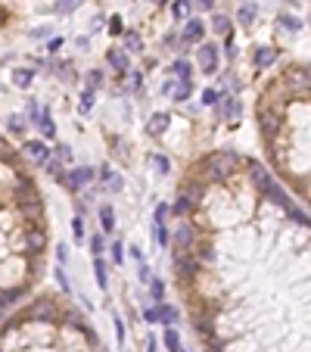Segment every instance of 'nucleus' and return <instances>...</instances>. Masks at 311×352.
Segmentation results:
<instances>
[{"label":"nucleus","mask_w":311,"mask_h":352,"mask_svg":"<svg viewBox=\"0 0 311 352\" xmlns=\"http://www.w3.org/2000/svg\"><path fill=\"white\" fill-rule=\"evenodd\" d=\"M168 268L203 352H311V215L258 159L215 147L174 184Z\"/></svg>","instance_id":"obj_1"},{"label":"nucleus","mask_w":311,"mask_h":352,"mask_svg":"<svg viewBox=\"0 0 311 352\" xmlns=\"http://www.w3.org/2000/svg\"><path fill=\"white\" fill-rule=\"evenodd\" d=\"M50 262V209L22 150L0 134V318L37 293Z\"/></svg>","instance_id":"obj_2"},{"label":"nucleus","mask_w":311,"mask_h":352,"mask_svg":"<svg viewBox=\"0 0 311 352\" xmlns=\"http://www.w3.org/2000/svg\"><path fill=\"white\" fill-rule=\"evenodd\" d=\"M252 115L264 169L311 209V63L286 59L271 69L258 85Z\"/></svg>","instance_id":"obj_3"},{"label":"nucleus","mask_w":311,"mask_h":352,"mask_svg":"<svg viewBox=\"0 0 311 352\" xmlns=\"http://www.w3.org/2000/svg\"><path fill=\"white\" fill-rule=\"evenodd\" d=\"M0 352H106V346L65 293L44 290L0 318Z\"/></svg>","instance_id":"obj_4"},{"label":"nucleus","mask_w":311,"mask_h":352,"mask_svg":"<svg viewBox=\"0 0 311 352\" xmlns=\"http://www.w3.org/2000/svg\"><path fill=\"white\" fill-rule=\"evenodd\" d=\"M193 66H196L199 75L206 78H215L221 72V47L215 41H203L196 44V56H193Z\"/></svg>","instance_id":"obj_5"},{"label":"nucleus","mask_w":311,"mask_h":352,"mask_svg":"<svg viewBox=\"0 0 311 352\" xmlns=\"http://www.w3.org/2000/svg\"><path fill=\"white\" fill-rule=\"evenodd\" d=\"M149 227H152L156 246H159V250H168V243H171V209H168V203H159V206L152 209Z\"/></svg>","instance_id":"obj_6"},{"label":"nucleus","mask_w":311,"mask_h":352,"mask_svg":"<svg viewBox=\"0 0 311 352\" xmlns=\"http://www.w3.org/2000/svg\"><path fill=\"white\" fill-rule=\"evenodd\" d=\"M97 181V169H91V165H72V169H65V190L72 193V197H78L84 187H91Z\"/></svg>","instance_id":"obj_7"},{"label":"nucleus","mask_w":311,"mask_h":352,"mask_svg":"<svg viewBox=\"0 0 311 352\" xmlns=\"http://www.w3.org/2000/svg\"><path fill=\"white\" fill-rule=\"evenodd\" d=\"M19 150H22V156L28 159V165H44L50 156H53V150H50V143H47L44 137H22Z\"/></svg>","instance_id":"obj_8"},{"label":"nucleus","mask_w":311,"mask_h":352,"mask_svg":"<svg viewBox=\"0 0 311 352\" xmlns=\"http://www.w3.org/2000/svg\"><path fill=\"white\" fill-rule=\"evenodd\" d=\"M215 109V115H218V119L224 122V125H237L240 122V115H243V103H240V97L237 94H221V100L212 106Z\"/></svg>","instance_id":"obj_9"},{"label":"nucleus","mask_w":311,"mask_h":352,"mask_svg":"<svg viewBox=\"0 0 311 352\" xmlns=\"http://www.w3.org/2000/svg\"><path fill=\"white\" fill-rule=\"evenodd\" d=\"M206 31H209V22H203L199 16H187L184 25H181V44L187 47H196L206 41Z\"/></svg>","instance_id":"obj_10"},{"label":"nucleus","mask_w":311,"mask_h":352,"mask_svg":"<svg viewBox=\"0 0 311 352\" xmlns=\"http://www.w3.org/2000/svg\"><path fill=\"white\" fill-rule=\"evenodd\" d=\"M106 66L115 72V78H119V81H125L128 72H131V53H128L122 44H112V47L106 50Z\"/></svg>","instance_id":"obj_11"},{"label":"nucleus","mask_w":311,"mask_h":352,"mask_svg":"<svg viewBox=\"0 0 311 352\" xmlns=\"http://www.w3.org/2000/svg\"><path fill=\"white\" fill-rule=\"evenodd\" d=\"M277 59H280V50H277V47H255V50H252V69H255V75L274 69Z\"/></svg>","instance_id":"obj_12"},{"label":"nucleus","mask_w":311,"mask_h":352,"mask_svg":"<svg viewBox=\"0 0 311 352\" xmlns=\"http://www.w3.org/2000/svg\"><path fill=\"white\" fill-rule=\"evenodd\" d=\"M168 125H171V112H168V109H156L149 119H146L143 131H146V137H162V134L168 131Z\"/></svg>","instance_id":"obj_13"},{"label":"nucleus","mask_w":311,"mask_h":352,"mask_svg":"<svg viewBox=\"0 0 311 352\" xmlns=\"http://www.w3.org/2000/svg\"><path fill=\"white\" fill-rule=\"evenodd\" d=\"M47 69H50V75H56L59 81H78V72H75V66H72V59H59V56H47V63H44Z\"/></svg>","instance_id":"obj_14"},{"label":"nucleus","mask_w":311,"mask_h":352,"mask_svg":"<svg viewBox=\"0 0 311 352\" xmlns=\"http://www.w3.org/2000/svg\"><path fill=\"white\" fill-rule=\"evenodd\" d=\"M168 75L177 78V81H193V75H196V66H193L187 56H174L171 66H168Z\"/></svg>","instance_id":"obj_15"},{"label":"nucleus","mask_w":311,"mask_h":352,"mask_svg":"<svg viewBox=\"0 0 311 352\" xmlns=\"http://www.w3.org/2000/svg\"><path fill=\"white\" fill-rule=\"evenodd\" d=\"M34 128L41 131V137H44V140H56V119H53L50 106H41V115H37Z\"/></svg>","instance_id":"obj_16"},{"label":"nucleus","mask_w":311,"mask_h":352,"mask_svg":"<svg viewBox=\"0 0 311 352\" xmlns=\"http://www.w3.org/2000/svg\"><path fill=\"white\" fill-rule=\"evenodd\" d=\"M209 31L218 34L221 41H227V37H233V19L224 16V13H212V19H209Z\"/></svg>","instance_id":"obj_17"},{"label":"nucleus","mask_w":311,"mask_h":352,"mask_svg":"<svg viewBox=\"0 0 311 352\" xmlns=\"http://www.w3.org/2000/svg\"><path fill=\"white\" fill-rule=\"evenodd\" d=\"M146 165L152 169V175H159V178H168L171 169H174L165 153H146Z\"/></svg>","instance_id":"obj_18"},{"label":"nucleus","mask_w":311,"mask_h":352,"mask_svg":"<svg viewBox=\"0 0 311 352\" xmlns=\"http://www.w3.org/2000/svg\"><path fill=\"white\" fill-rule=\"evenodd\" d=\"M193 91H196V85L193 81H177V78H171V88H168V97L174 103H187L193 97Z\"/></svg>","instance_id":"obj_19"},{"label":"nucleus","mask_w":311,"mask_h":352,"mask_svg":"<svg viewBox=\"0 0 311 352\" xmlns=\"http://www.w3.org/2000/svg\"><path fill=\"white\" fill-rule=\"evenodd\" d=\"M119 41H122V47H125L128 53H137V56H140V53L146 50V47H143V34H140L137 28H125V34L119 37Z\"/></svg>","instance_id":"obj_20"},{"label":"nucleus","mask_w":311,"mask_h":352,"mask_svg":"<svg viewBox=\"0 0 311 352\" xmlns=\"http://www.w3.org/2000/svg\"><path fill=\"white\" fill-rule=\"evenodd\" d=\"M215 78H218V85H221L218 88L221 94H240L243 91V81L237 78V72H218Z\"/></svg>","instance_id":"obj_21"},{"label":"nucleus","mask_w":311,"mask_h":352,"mask_svg":"<svg viewBox=\"0 0 311 352\" xmlns=\"http://www.w3.org/2000/svg\"><path fill=\"white\" fill-rule=\"evenodd\" d=\"M34 75H37L34 69H28V66H16V69H13V75H10V81H13L19 91H28V88L34 85Z\"/></svg>","instance_id":"obj_22"},{"label":"nucleus","mask_w":311,"mask_h":352,"mask_svg":"<svg viewBox=\"0 0 311 352\" xmlns=\"http://www.w3.org/2000/svg\"><path fill=\"white\" fill-rule=\"evenodd\" d=\"M97 218H100V231L109 237V234L115 231V209H112V203H100L97 206Z\"/></svg>","instance_id":"obj_23"},{"label":"nucleus","mask_w":311,"mask_h":352,"mask_svg":"<svg viewBox=\"0 0 311 352\" xmlns=\"http://www.w3.org/2000/svg\"><path fill=\"white\" fill-rule=\"evenodd\" d=\"M41 169H44V175H47V178H53L59 187L65 184V162H62V159H56V156H50V159H47Z\"/></svg>","instance_id":"obj_24"},{"label":"nucleus","mask_w":311,"mask_h":352,"mask_svg":"<svg viewBox=\"0 0 311 352\" xmlns=\"http://www.w3.org/2000/svg\"><path fill=\"white\" fill-rule=\"evenodd\" d=\"M25 128H28L25 112H13V115H7V134H13V137H25Z\"/></svg>","instance_id":"obj_25"},{"label":"nucleus","mask_w":311,"mask_h":352,"mask_svg":"<svg viewBox=\"0 0 311 352\" xmlns=\"http://www.w3.org/2000/svg\"><path fill=\"white\" fill-rule=\"evenodd\" d=\"M94 281L100 290H109V265L103 256H94Z\"/></svg>","instance_id":"obj_26"},{"label":"nucleus","mask_w":311,"mask_h":352,"mask_svg":"<svg viewBox=\"0 0 311 352\" xmlns=\"http://www.w3.org/2000/svg\"><path fill=\"white\" fill-rule=\"evenodd\" d=\"M255 16H258V7L255 4H240V10H237V25H243L246 31L255 25Z\"/></svg>","instance_id":"obj_27"},{"label":"nucleus","mask_w":311,"mask_h":352,"mask_svg":"<svg viewBox=\"0 0 311 352\" xmlns=\"http://www.w3.org/2000/svg\"><path fill=\"white\" fill-rule=\"evenodd\" d=\"M162 346H165L168 352H184V343H181L177 327H162Z\"/></svg>","instance_id":"obj_28"},{"label":"nucleus","mask_w":311,"mask_h":352,"mask_svg":"<svg viewBox=\"0 0 311 352\" xmlns=\"http://www.w3.org/2000/svg\"><path fill=\"white\" fill-rule=\"evenodd\" d=\"M84 88H91V91L100 94V88H106V72L103 69H87L84 72Z\"/></svg>","instance_id":"obj_29"},{"label":"nucleus","mask_w":311,"mask_h":352,"mask_svg":"<svg viewBox=\"0 0 311 352\" xmlns=\"http://www.w3.org/2000/svg\"><path fill=\"white\" fill-rule=\"evenodd\" d=\"M168 10H171V19L174 22H184L190 16V10H193V0H171Z\"/></svg>","instance_id":"obj_30"},{"label":"nucleus","mask_w":311,"mask_h":352,"mask_svg":"<svg viewBox=\"0 0 311 352\" xmlns=\"http://www.w3.org/2000/svg\"><path fill=\"white\" fill-rule=\"evenodd\" d=\"M146 290H149V302H165V281L162 278H149V284H146Z\"/></svg>","instance_id":"obj_31"},{"label":"nucleus","mask_w":311,"mask_h":352,"mask_svg":"<svg viewBox=\"0 0 311 352\" xmlns=\"http://www.w3.org/2000/svg\"><path fill=\"white\" fill-rule=\"evenodd\" d=\"M87 246H91V256H103V253L109 250V243H106V234H103V231L91 234V237H87Z\"/></svg>","instance_id":"obj_32"},{"label":"nucleus","mask_w":311,"mask_h":352,"mask_svg":"<svg viewBox=\"0 0 311 352\" xmlns=\"http://www.w3.org/2000/svg\"><path fill=\"white\" fill-rule=\"evenodd\" d=\"M94 103H97V91L84 88V91H81V97H78V112H81V115H87V112L94 109Z\"/></svg>","instance_id":"obj_33"},{"label":"nucleus","mask_w":311,"mask_h":352,"mask_svg":"<svg viewBox=\"0 0 311 352\" xmlns=\"http://www.w3.org/2000/svg\"><path fill=\"white\" fill-rule=\"evenodd\" d=\"M159 308H162V327H174L177 324V305H171L165 299V302H159Z\"/></svg>","instance_id":"obj_34"},{"label":"nucleus","mask_w":311,"mask_h":352,"mask_svg":"<svg viewBox=\"0 0 311 352\" xmlns=\"http://www.w3.org/2000/svg\"><path fill=\"white\" fill-rule=\"evenodd\" d=\"M140 315H143V321L152 327V324H159L162 327V308H159V302H152V305H146L143 312H140Z\"/></svg>","instance_id":"obj_35"},{"label":"nucleus","mask_w":311,"mask_h":352,"mask_svg":"<svg viewBox=\"0 0 311 352\" xmlns=\"http://www.w3.org/2000/svg\"><path fill=\"white\" fill-rule=\"evenodd\" d=\"M81 4H84V0H56V4H53L50 10H53L56 16H69V13H75Z\"/></svg>","instance_id":"obj_36"},{"label":"nucleus","mask_w":311,"mask_h":352,"mask_svg":"<svg viewBox=\"0 0 311 352\" xmlns=\"http://www.w3.org/2000/svg\"><path fill=\"white\" fill-rule=\"evenodd\" d=\"M106 253H109L112 265H125V240H112Z\"/></svg>","instance_id":"obj_37"},{"label":"nucleus","mask_w":311,"mask_h":352,"mask_svg":"<svg viewBox=\"0 0 311 352\" xmlns=\"http://www.w3.org/2000/svg\"><path fill=\"white\" fill-rule=\"evenodd\" d=\"M37 115H41V103H37V97H25V119H28V125L37 122Z\"/></svg>","instance_id":"obj_38"},{"label":"nucleus","mask_w":311,"mask_h":352,"mask_svg":"<svg viewBox=\"0 0 311 352\" xmlns=\"http://www.w3.org/2000/svg\"><path fill=\"white\" fill-rule=\"evenodd\" d=\"M72 237H75V243H84L87 240V231H84V218L81 215L72 218Z\"/></svg>","instance_id":"obj_39"},{"label":"nucleus","mask_w":311,"mask_h":352,"mask_svg":"<svg viewBox=\"0 0 311 352\" xmlns=\"http://www.w3.org/2000/svg\"><path fill=\"white\" fill-rule=\"evenodd\" d=\"M106 31H109L112 37H122V34H125V22H122V16H119V13L106 19Z\"/></svg>","instance_id":"obj_40"},{"label":"nucleus","mask_w":311,"mask_h":352,"mask_svg":"<svg viewBox=\"0 0 311 352\" xmlns=\"http://www.w3.org/2000/svg\"><path fill=\"white\" fill-rule=\"evenodd\" d=\"M53 156H56V159H62L65 165H69V162L75 159V153H72V147H69V143H62V140H56V143H53Z\"/></svg>","instance_id":"obj_41"},{"label":"nucleus","mask_w":311,"mask_h":352,"mask_svg":"<svg viewBox=\"0 0 311 352\" xmlns=\"http://www.w3.org/2000/svg\"><path fill=\"white\" fill-rule=\"evenodd\" d=\"M62 47H65V37H62V34H53V37H50V41L44 44V50H47V56H59V50H62Z\"/></svg>","instance_id":"obj_42"},{"label":"nucleus","mask_w":311,"mask_h":352,"mask_svg":"<svg viewBox=\"0 0 311 352\" xmlns=\"http://www.w3.org/2000/svg\"><path fill=\"white\" fill-rule=\"evenodd\" d=\"M277 22H280L286 31H299V28H302V19H299V16H290V13H280Z\"/></svg>","instance_id":"obj_43"},{"label":"nucleus","mask_w":311,"mask_h":352,"mask_svg":"<svg viewBox=\"0 0 311 352\" xmlns=\"http://www.w3.org/2000/svg\"><path fill=\"white\" fill-rule=\"evenodd\" d=\"M218 100H221V91H218V88H206V91L199 94V103H203V106H209V109H212Z\"/></svg>","instance_id":"obj_44"},{"label":"nucleus","mask_w":311,"mask_h":352,"mask_svg":"<svg viewBox=\"0 0 311 352\" xmlns=\"http://www.w3.org/2000/svg\"><path fill=\"white\" fill-rule=\"evenodd\" d=\"M53 278H56L59 290H62V293L69 296V293H72V287H69V275H65V268H62V265H56V268H53Z\"/></svg>","instance_id":"obj_45"},{"label":"nucleus","mask_w":311,"mask_h":352,"mask_svg":"<svg viewBox=\"0 0 311 352\" xmlns=\"http://www.w3.org/2000/svg\"><path fill=\"white\" fill-rule=\"evenodd\" d=\"M112 178H115V169H112L109 162H103V165L97 169V181H100V187H106V184H109Z\"/></svg>","instance_id":"obj_46"},{"label":"nucleus","mask_w":311,"mask_h":352,"mask_svg":"<svg viewBox=\"0 0 311 352\" xmlns=\"http://www.w3.org/2000/svg\"><path fill=\"white\" fill-rule=\"evenodd\" d=\"M181 44V34L171 28V31H165V37H162V47H177Z\"/></svg>","instance_id":"obj_47"},{"label":"nucleus","mask_w":311,"mask_h":352,"mask_svg":"<svg viewBox=\"0 0 311 352\" xmlns=\"http://www.w3.org/2000/svg\"><path fill=\"white\" fill-rule=\"evenodd\" d=\"M193 7H199V13H215L218 0H193Z\"/></svg>","instance_id":"obj_48"},{"label":"nucleus","mask_w":311,"mask_h":352,"mask_svg":"<svg viewBox=\"0 0 311 352\" xmlns=\"http://www.w3.org/2000/svg\"><path fill=\"white\" fill-rule=\"evenodd\" d=\"M112 321H115V337H119V346H125V324H122V318L115 315Z\"/></svg>","instance_id":"obj_49"},{"label":"nucleus","mask_w":311,"mask_h":352,"mask_svg":"<svg viewBox=\"0 0 311 352\" xmlns=\"http://www.w3.org/2000/svg\"><path fill=\"white\" fill-rule=\"evenodd\" d=\"M75 47L78 50H87L91 47V34H75Z\"/></svg>","instance_id":"obj_50"},{"label":"nucleus","mask_w":311,"mask_h":352,"mask_svg":"<svg viewBox=\"0 0 311 352\" xmlns=\"http://www.w3.org/2000/svg\"><path fill=\"white\" fill-rule=\"evenodd\" d=\"M143 352H159V337H146V346H143Z\"/></svg>","instance_id":"obj_51"},{"label":"nucleus","mask_w":311,"mask_h":352,"mask_svg":"<svg viewBox=\"0 0 311 352\" xmlns=\"http://www.w3.org/2000/svg\"><path fill=\"white\" fill-rule=\"evenodd\" d=\"M10 19H13V13L7 10V4H4V0H0V28H4V25H7Z\"/></svg>","instance_id":"obj_52"},{"label":"nucleus","mask_w":311,"mask_h":352,"mask_svg":"<svg viewBox=\"0 0 311 352\" xmlns=\"http://www.w3.org/2000/svg\"><path fill=\"white\" fill-rule=\"evenodd\" d=\"M122 187H125V184H122V178H119V175H115V178H112V181L106 184V190H109V193H119Z\"/></svg>","instance_id":"obj_53"},{"label":"nucleus","mask_w":311,"mask_h":352,"mask_svg":"<svg viewBox=\"0 0 311 352\" xmlns=\"http://www.w3.org/2000/svg\"><path fill=\"white\" fill-rule=\"evenodd\" d=\"M69 262V246H56V265H65Z\"/></svg>","instance_id":"obj_54"},{"label":"nucleus","mask_w":311,"mask_h":352,"mask_svg":"<svg viewBox=\"0 0 311 352\" xmlns=\"http://www.w3.org/2000/svg\"><path fill=\"white\" fill-rule=\"evenodd\" d=\"M103 28H106V19H103V16H97V19L91 22V34H97V31H103Z\"/></svg>","instance_id":"obj_55"},{"label":"nucleus","mask_w":311,"mask_h":352,"mask_svg":"<svg viewBox=\"0 0 311 352\" xmlns=\"http://www.w3.org/2000/svg\"><path fill=\"white\" fill-rule=\"evenodd\" d=\"M149 278H152V271L146 268V262H140V284H149Z\"/></svg>","instance_id":"obj_56"},{"label":"nucleus","mask_w":311,"mask_h":352,"mask_svg":"<svg viewBox=\"0 0 311 352\" xmlns=\"http://www.w3.org/2000/svg\"><path fill=\"white\" fill-rule=\"evenodd\" d=\"M128 253H131L134 262H143V250H140V246H128Z\"/></svg>","instance_id":"obj_57"},{"label":"nucleus","mask_w":311,"mask_h":352,"mask_svg":"<svg viewBox=\"0 0 311 352\" xmlns=\"http://www.w3.org/2000/svg\"><path fill=\"white\" fill-rule=\"evenodd\" d=\"M47 34H50V28H34L31 31V37H47Z\"/></svg>","instance_id":"obj_58"},{"label":"nucleus","mask_w":311,"mask_h":352,"mask_svg":"<svg viewBox=\"0 0 311 352\" xmlns=\"http://www.w3.org/2000/svg\"><path fill=\"white\" fill-rule=\"evenodd\" d=\"M156 4H171V0H156Z\"/></svg>","instance_id":"obj_59"}]
</instances>
